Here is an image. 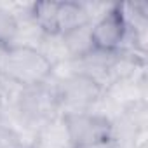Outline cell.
<instances>
[{
    "label": "cell",
    "instance_id": "cell-1",
    "mask_svg": "<svg viewBox=\"0 0 148 148\" xmlns=\"http://www.w3.org/2000/svg\"><path fill=\"white\" fill-rule=\"evenodd\" d=\"M54 63L30 44H11L0 49V75L11 84L32 89L40 87L52 75Z\"/></svg>",
    "mask_w": 148,
    "mask_h": 148
},
{
    "label": "cell",
    "instance_id": "cell-2",
    "mask_svg": "<svg viewBox=\"0 0 148 148\" xmlns=\"http://www.w3.org/2000/svg\"><path fill=\"white\" fill-rule=\"evenodd\" d=\"M64 132L73 148H96L103 146L112 138V122L99 113L66 112L63 115Z\"/></svg>",
    "mask_w": 148,
    "mask_h": 148
},
{
    "label": "cell",
    "instance_id": "cell-3",
    "mask_svg": "<svg viewBox=\"0 0 148 148\" xmlns=\"http://www.w3.org/2000/svg\"><path fill=\"white\" fill-rule=\"evenodd\" d=\"M129 19L122 5H110L94 23H91L92 54H113L129 35Z\"/></svg>",
    "mask_w": 148,
    "mask_h": 148
},
{
    "label": "cell",
    "instance_id": "cell-4",
    "mask_svg": "<svg viewBox=\"0 0 148 148\" xmlns=\"http://www.w3.org/2000/svg\"><path fill=\"white\" fill-rule=\"evenodd\" d=\"M101 92V86L96 77L91 73H75L61 86V94L58 96L63 103H71L73 110L70 112H82V106H87L94 99H98Z\"/></svg>",
    "mask_w": 148,
    "mask_h": 148
},
{
    "label": "cell",
    "instance_id": "cell-5",
    "mask_svg": "<svg viewBox=\"0 0 148 148\" xmlns=\"http://www.w3.org/2000/svg\"><path fill=\"white\" fill-rule=\"evenodd\" d=\"M18 30H19L18 18L11 11L0 7V49L14 44L18 37Z\"/></svg>",
    "mask_w": 148,
    "mask_h": 148
}]
</instances>
